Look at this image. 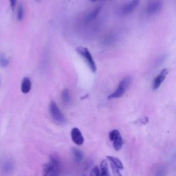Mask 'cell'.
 <instances>
[{"instance_id": "6da1fadb", "label": "cell", "mask_w": 176, "mask_h": 176, "mask_svg": "<svg viewBox=\"0 0 176 176\" xmlns=\"http://www.w3.org/2000/svg\"><path fill=\"white\" fill-rule=\"evenodd\" d=\"M61 162L59 158L55 154H52L50 162L44 165L43 175L44 176H57L59 172Z\"/></svg>"}, {"instance_id": "7a4b0ae2", "label": "cell", "mask_w": 176, "mask_h": 176, "mask_svg": "<svg viewBox=\"0 0 176 176\" xmlns=\"http://www.w3.org/2000/svg\"><path fill=\"white\" fill-rule=\"evenodd\" d=\"M132 78L129 76L124 78L123 80L120 82V83L118 86V88L116 90L113 92L112 94H110L108 96L109 99L112 98H118L123 96L125 92L127 90V89L129 88V86L132 83Z\"/></svg>"}, {"instance_id": "3957f363", "label": "cell", "mask_w": 176, "mask_h": 176, "mask_svg": "<svg viewBox=\"0 0 176 176\" xmlns=\"http://www.w3.org/2000/svg\"><path fill=\"white\" fill-rule=\"evenodd\" d=\"M77 52L78 54H80L81 56L84 58L86 63L88 65V66L90 68V70L94 72H96V65L95 63V61L93 58L90 52L89 51L88 48L84 47H78L77 48Z\"/></svg>"}, {"instance_id": "277c9868", "label": "cell", "mask_w": 176, "mask_h": 176, "mask_svg": "<svg viewBox=\"0 0 176 176\" xmlns=\"http://www.w3.org/2000/svg\"><path fill=\"white\" fill-rule=\"evenodd\" d=\"M49 110L51 117L58 124H64L66 121L63 113L61 112L59 108L54 101H51L49 106Z\"/></svg>"}, {"instance_id": "5b68a950", "label": "cell", "mask_w": 176, "mask_h": 176, "mask_svg": "<svg viewBox=\"0 0 176 176\" xmlns=\"http://www.w3.org/2000/svg\"><path fill=\"white\" fill-rule=\"evenodd\" d=\"M109 137L110 140L113 143V146L116 151H119L121 149L123 145V140L120 135L118 130H112L109 132Z\"/></svg>"}, {"instance_id": "8992f818", "label": "cell", "mask_w": 176, "mask_h": 176, "mask_svg": "<svg viewBox=\"0 0 176 176\" xmlns=\"http://www.w3.org/2000/svg\"><path fill=\"white\" fill-rule=\"evenodd\" d=\"M162 7H163V2H161V0H151L147 6V13L149 15H156L160 11Z\"/></svg>"}, {"instance_id": "52a82bcc", "label": "cell", "mask_w": 176, "mask_h": 176, "mask_svg": "<svg viewBox=\"0 0 176 176\" xmlns=\"http://www.w3.org/2000/svg\"><path fill=\"white\" fill-rule=\"evenodd\" d=\"M14 168V164L9 158H3L0 160V173L3 175H9Z\"/></svg>"}, {"instance_id": "ba28073f", "label": "cell", "mask_w": 176, "mask_h": 176, "mask_svg": "<svg viewBox=\"0 0 176 176\" xmlns=\"http://www.w3.org/2000/svg\"><path fill=\"white\" fill-rule=\"evenodd\" d=\"M139 3L140 0H131L130 2L124 5L121 8V9H120V12H121L122 15H129V14L132 13L133 10L136 8V7L139 5Z\"/></svg>"}, {"instance_id": "9c48e42d", "label": "cell", "mask_w": 176, "mask_h": 176, "mask_svg": "<svg viewBox=\"0 0 176 176\" xmlns=\"http://www.w3.org/2000/svg\"><path fill=\"white\" fill-rule=\"evenodd\" d=\"M71 138L77 145H82L84 143V138L80 129L74 127L71 131Z\"/></svg>"}, {"instance_id": "30bf717a", "label": "cell", "mask_w": 176, "mask_h": 176, "mask_svg": "<svg viewBox=\"0 0 176 176\" xmlns=\"http://www.w3.org/2000/svg\"><path fill=\"white\" fill-rule=\"evenodd\" d=\"M167 74H168V70L167 69H164V70L161 71L160 73L155 78L154 81L153 82V85H152L153 89L156 90V89H158L160 87L161 84L163 83V81H164V79L166 78Z\"/></svg>"}, {"instance_id": "8fae6325", "label": "cell", "mask_w": 176, "mask_h": 176, "mask_svg": "<svg viewBox=\"0 0 176 176\" xmlns=\"http://www.w3.org/2000/svg\"><path fill=\"white\" fill-rule=\"evenodd\" d=\"M32 88V83H31L30 78L28 77L23 78L21 85V90L23 94H28Z\"/></svg>"}, {"instance_id": "7c38bea8", "label": "cell", "mask_w": 176, "mask_h": 176, "mask_svg": "<svg viewBox=\"0 0 176 176\" xmlns=\"http://www.w3.org/2000/svg\"><path fill=\"white\" fill-rule=\"evenodd\" d=\"M102 9L101 6H98L95 8L94 10H92V11L88 14V15L85 17V21L87 22H92V21L96 19V17H98L99 13H101Z\"/></svg>"}, {"instance_id": "4fadbf2b", "label": "cell", "mask_w": 176, "mask_h": 176, "mask_svg": "<svg viewBox=\"0 0 176 176\" xmlns=\"http://www.w3.org/2000/svg\"><path fill=\"white\" fill-rule=\"evenodd\" d=\"M116 34H115L114 33H109L108 35H106L102 41L103 44L106 46H111L116 41Z\"/></svg>"}, {"instance_id": "5bb4252c", "label": "cell", "mask_w": 176, "mask_h": 176, "mask_svg": "<svg viewBox=\"0 0 176 176\" xmlns=\"http://www.w3.org/2000/svg\"><path fill=\"white\" fill-rule=\"evenodd\" d=\"M61 100L64 105H68L71 103V95L70 90L68 89H64L61 93Z\"/></svg>"}, {"instance_id": "9a60e30c", "label": "cell", "mask_w": 176, "mask_h": 176, "mask_svg": "<svg viewBox=\"0 0 176 176\" xmlns=\"http://www.w3.org/2000/svg\"><path fill=\"white\" fill-rule=\"evenodd\" d=\"M100 175L111 176L109 173L108 162L105 160H103L101 163V166H100Z\"/></svg>"}, {"instance_id": "2e32d148", "label": "cell", "mask_w": 176, "mask_h": 176, "mask_svg": "<svg viewBox=\"0 0 176 176\" xmlns=\"http://www.w3.org/2000/svg\"><path fill=\"white\" fill-rule=\"evenodd\" d=\"M107 159H108L110 164H112L113 165H115L116 167H118L119 169L123 170L124 168V166L123 164L119 158H116V157H113V156H107Z\"/></svg>"}, {"instance_id": "e0dca14e", "label": "cell", "mask_w": 176, "mask_h": 176, "mask_svg": "<svg viewBox=\"0 0 176 176\" xmlns=\"http://www.w3.org/2000/svg\"><path fill=\"white\" fill-rule=\"evenodd\" d=\"M72 153H73V156L74 157L75 160L77 162V163H80L83 159V154L81 152L80 150H78L77 149H72Z\"/></svg>"}, {"instance_id": "ac0fdd59", "label": "cell", "mask_w": 176, "mask_h": 176, "mask_svg": "<svg viewBox=\"0 0 176 176\" xmlns=\"http://www.w3.org/2000/svg\"><path fill=\"white\" fill-rule=\"evenodd\" d=\"M154 176H166V168L163 165H159L154 171Z\"/></svg>"}, {"instance_id": "d6986e66", "label": "cell", "mask_w": 176, "mask_h": 176, "mask_svg": "<svg viewBox=\"0 0 176 176\" xmlns=\"http://www.w3.org/2000/svg\"><path fill=\"white\" fill-rule=\"evenodd\" d=\"M24 17V9L22 4H20L17 9V19L19 21H22Z\"/></svg>"}, {"instance_id": "ffe728a7", "label": "cell", "mask_w": 176, "mask_h": 176, "mask_svg": "<svg viewBox=\"0 0 176 176\" xmlns=\"http://www.w3.org/2000/svg\"><path fill=\"white\" fill-rule=\"evenodd\" d=\"M111 164V168H112V173L114 176H123L121 173H120V171L119 168L116 167L115 165H113L112 164Z\"/></svg>"}, {"instance_id": "44dd1931", "label": "cell", "mask_w": 176, "mask_h": 176, "mask_svg": "<svg viewBox=\"0 0 176 176\" xmlns=\"http://www.w3.org/2000/svg\"><path fill=\"white\" fill-rule=\"evenodd\" d=\"M9 61L7 58L4 57H0V65L3 68H6L8 65Z\"/></svg>"}, {"instance_id": "7402d4cb", "label": "cell", "mask_w": 176, "mask_h": 176, "mask_svg": "<svg viewBox=\"0 0 176 176\" xmlns=\"http://www.w3.org/2000/svg\"><path fill=\"white\" fill-rule=\"evenodd\" d=\"M89 176H101L100 175V168H98V167L95 166L92 168Z\"/></svg>"}, {"instance_id": "603a6c76", "label": "cell", "mask_w": 176, "mask_h": 176, "mask_svg": "<svg viewBox=\"0 0 176 176\" xmlns=\"http://www.w3.org/2000/svg\"><path fill=\"white\" fill-rule=\"evenodd\" d=\"M16 3H17V0H10V6H11V8H12L13 9L15 7Z\"/></svg>"}, {"instance_id": "cb8c5ba5", "label": "cell", "mask_w": 176, "mask_h": 176, "mask_svg": "<svg viewBox=\"0 0 176 176\" xmlns=\"http://www.w3.org/2000/svg\"><path fill=\"white\" fill-rule=\"evenodd\" d=\"M34 1L37 2H38V3H39V2H41V1H42V0H34Z\"/></svg>"}, {"instance_id": "d4e9b609", "label": "cell", "mask_w": 176, "mask_h": 176, "mask_svg": "<svg viewBox=\"0 0 176 176\" xmlns=\"http://www.w3.org/2000/svg\"><path fill=\"white\" fill-rule=\"evenodd\" d=\"M90 1H91V2H96V0H90Z\"/></svg>"}]
</instances>
